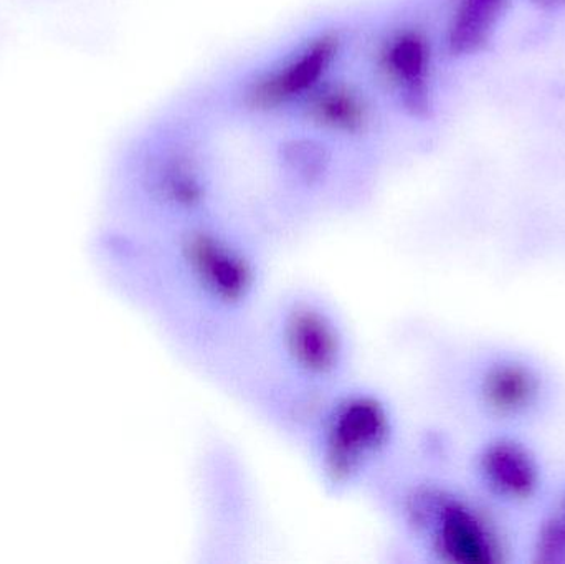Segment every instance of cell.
Wrapping results in <instances>:
<instances>
[{
	"instance_id": "1",
	"label": "cell",
	"mask_w": 565,
	"mask_h": 564,
	"mask_svg": "<svg viewBox=\"0 0 565 564\" xmlns=\"http://www.w3.org/2000/svg\"><path fill=\"white\" fill-rule=\"evenodd\" d=\"M298 433L319 482L329 492L344 496L388 469L401 426L385 394L349 381L311 404Z\"/></svg>"
},
{
	"instance_id": "2",
	"label": "cell",
	"mask_w": 565,
	"mask_h": 564,
	"mask_svg": "<svg viewBox=\"0 0 565 564\" xmlns=\"http://www.w3.org/2000/svg\"><path fill=\"white\" fill-rule=\"evenodd\" d=\"M159 280L205 327H231L260 297L264 258L234 232L192 224L158 254Z\"/></svg>"
},
{
	"instance_id": "3",
	"label": "cell",
	"mask_w": 565,
	"mask_h": 564,
	"mask_svg": "<svg viewBox=\"0 0 565 564\" xmlns=\"http://www.w3.org/2000/svg\"><path fill=\"white\" fill-rule=\"evenodd\" d=\"M265 341L278 391L289 393V413L349 383L354 361L351 333L331 301L311 290L285 295L265 323Z\"/></svg>"
},
{
	"instance_id": "4",
	"label": "cell",
	"mask_w": 565,
	"mask_h": 564,
	"mask_svg": "<svg viewBox=\"0 0 565 564\" xmlns=\"http://www.w3.org/2000/svg\"><path fill=\"white\" fill-rule=\"evenodd\" d=\"M392 525L438 564L504 562L503 536L490 513L445 480L412 477L388 493Z\"/></svg>"
},
{
	"instance_id": "5",
	"label": "cell",
	"mask_w": 565,
	"mask_h": 564,
	"mask_svg": "<svg viewBox=\"0 0 565 564\" xmlns=\"http://www.w3.org/2000/svg\"><path fill=\"white\" fill-rule=\"evenodd\" d=\"M473 394L480 409L497 419L533 416L546 396V380L540 368L524 358L501 354L477 368Z\"/></svg>"
},
{
	"instance_id": "6",
	"label": "cell",
	"mask_w": 565,
	"mask_h": 564,
	"mask_svg": "<svg viewBox=\"0 0 565 564\" xmlns=\"http://www.w3.org/2000/svg\"><path fill=\"white\" fill-rule=\"evenodd\" d=\"M481 489L508 506H526L540 496L543 469L534 450L513 436L488 439L475 456Z\"/></svg>"
},
{
	"instance_id": "7",
	"label": "cell",
	"mask_w": 565,
	"mask_h": 564,
	"mask_svg": "<svg viewBox=\"0 0 565 564\" xmlns=\"http://www.w3.org/2000/svg\"><path fill=\"white\" fill-rule=\"evenodd\" d=\"M339 42L334 33H324L306 43L292 58L275 72L258 79L248 92L254 109H277L301 96H309L338 58Z\"/></svg>"
},
{
	"instance_id": "8",
	"label": "cell",
	"mask_w": 565,
	"mask_h": 564,
	"mask_svg": "<svg viewBox=\"0 0 565 564\" xmlns=\"http://www.w3.org/2000/svg\"><path fill=\"white\" fill-rule=\"evenodd\" d=\"M385 78L404 96L405 105L417 113L427 111L430 86V43L415 30L395 35L381 53Z\"/></svg>"
},
{
	"instance_id": "9",
	"label": "cell",
	"mask_w": 565,
	"mask_h": 564,
	"mask_svg": "<svg viewBox=\"0 0 565 564\" xmlns=\"http://www.w3.org/2000/svg\"><path fill=\"white\" fill-rule=\"evenodd\" d=\"M309 121L339 135H358L369 121L367 103L358 89L342 83L316 88L306 108Z\"/></svg>"
},
{
	"instance_id": "10",
	"label": "cell",
	"mask_w": 565,
	"mask_h": 564,
	"mask_svg": "<svg viewBox=\"0 0 565 564\" xmlns=\"http://www.w3.org/2000/svg\"><path fill=\"white\" fill-rule=\"evenodd\" d=\"M510 0H460L450 26L447 45L454 56H470L490 43Z\"/></svg>"
},
{
	"instance_id": "11",
	"label": "cell",
	"mask_w": 565,
	"mask_h": 564,
	"mask_svg": "<svg viewBox=\"0 0 565 564\" xmlns=\"http://www.w3.org/2000/svg\"><path fill=\"white\" fill-rule=\"evenodd\" d=\"M159 195L169 207L191 214L204 204L207 191L194 166L184 159H175L159 178Z\"/></svg>"
},
{
	"instance_id": "12",
	"label": "cell",
	"mask_w": 565,
	"mask_h": 564,
	"mask_svg": "<svg viewBox=\"0 0 565 564\" xmlns=\"http://www.w3.org/2000/svg\"><path fill=\"white\" fill-rule=\"evenodd\" d=\"M533 555L537 563L565 564V517L559 510H554L540 523Z\"/></svg>"
},
{
	"instance_id": "13",
	"label": "cell",
	"mask_w": 565,
	"mask_h": 564,
	"mask_svg": "<svg viewBox=\"0 0 565 564\" xmlns=\"http://www.w3.org/2000/svg\"><path fill=\"white\" fill-rule=\"evenodd\" d=\"M540 6L547 7V9H563L565 0H536Z\"/></svg>"
},
{
	"instance_id": "14",
	"label": "cell",
	"mask_w": 565,
	"mask_h": 564,
	"mask_svg": "<svg viewBox=\"0 0 565 564\" xmlns=\"http://www.w3.org/2000/svg\"><path fill=\"white\" fill-rule=\"evenodd\" d=\"M557 510H559L561 513L565 517V492L563 493V497H561L559 503H557L556 507Z\"/></svg>"
}]
</instances>
